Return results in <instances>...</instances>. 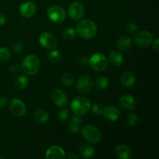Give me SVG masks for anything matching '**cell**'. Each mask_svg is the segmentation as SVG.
Here are the masks:
<instances>
[{
	"instance_id": "6da1fadb",
	"label": "cell",
	"mask_w": 159,
	"mask_h": 159,
	"mask_svg": "<svg viewBox=\"0 0 159 159\" xmlns=\"http://www.w3.org/2000/svg\"><path fill=\"white\" fill-rule=\"evenodd\" d=\"M76 32L84 39H92L97 34V26L91 20L85 19L79 22L76 26Z\"/></svg>"
},
{
	"instance_id": "7a4b0ae2",
	"label": "cell",
	"mask_w": 159,
	"mask_h": 159,
	"mask_svg": "<svg viewBox=\"0 0 159 159\" xmlns=\"http://www.w3.org/2000/svg\"><path fill=\"white\" fill-rule=\"evenodd\" d=\"M22 70L26 75H33L38 72L40 68V62L38 57L35 55H28L22 62Z\"/></svg>"
},
{
	"instance_id": "3957f363",
	"label": "cell",
	"mask_w": 159,
	"mask_h": 159,
	"mask_svg": "<svg viewBox=\"0 0 159 159\" xmlns=\"http://www.w3.org/2000/svg\"><path fill=\"white\" fill-rule=\"evenodd\" d=\"M91 108V102L84 96H78L75 98L71 103V109L75 115H83Z\"/></svg>"
},
{
	"instance_id": "277c9868",
	"label": "cell",
	"mask_w": 159,
	"mask_h": 159,
	"mask_svg": "<svg viewBox=\"0 0 159 159\" xmlns=\"http://www.w3.org/2000/svg\"><path fill=\"white\" fill-rule=\"evenodd\" d=\"M89 65L96 71H102L107 68L108 65V60L101 53H96L89 58Z\"/></svg>"
},
{
	"instance_id": "5b68a950",
	"label": "cell",
	"mask_w": 159,
	"mask_h": 159,
	"mask_svg": "<svg viewBox=\"0 0 159 159\" xmlns=\"http://www.w3.org/2000/svg\"><path fill=\"white\" fill-rule=\"evenodd\" d=\"M82 134L88 142L98 143L101 139V133L97 127L93 125H85L82 129Z\"/></svg>"
},
{
	"instance_id": "8992f818",
	"label": "cell",
	"mask_w": 159,
	"mask_h": 159,
	"mask_svg": "<svg viewBox=\"0 0 159 159\" xmlns=\"http://www.w3.org/2000/svg\"><path fill=\"white\" fill-rule=\"evenodd\" d=\"M47 15L51 21L57 24L63 23L66 17L65 9L59 6H52L48 8Z\"/></svg>"
},
{
	"instance_id": "52a82bcc",
	"label": "cell",
	"mask_w": 159,
	"mask_h": 159,
	"mask_svg": "<svg viewBox=\"0 0 159 159\" xmlns=\"http://www.w3.org/2000/svg\"><path fill=\"white\" fill-rule=\"evenodd\" d=\"M39 42L40 45L46 49H54L57 44L55 36L48 32H44L40 34L39 37Z\"/></svg>"
},
{
	"instance_id": "ba28073f",
	"label": "cell",
	"mask_w": 159,
	"mask_h": 159,
	"mask_svg": "<svg viewBox=\"0 0 159 159\" xmlns=\"http://www.w3.org/2000/svg\"><path fill=\"white\" fill-rule=\"evenodd\" d=\"M134 41L140 48H147L152 44L153 37L152 34L148 31H141L135 35Z\"/></svg>"
},
{
	"instance_id": "9c48e42d",
	"label": "cell",
	"mask_w": 159,
	"mask_h": 159,
	"mask_svg": "<svg viewBox=\"0 0 159 159\" xmlns=\"http://www.w3.org/2000/svg\"><path fill=\"white\" fill-rule=\"evenodd\" d=\"M85 13V8L79 2H74L68 8V15L74 20H79L82 18Z\"/></svg>"
},
{
	"instance_id": "30bf717a",
	"label": "cell",
	"mask_w": 159,
	"mask_h": 159,
	"mask_svg": "<svg viewBox=\"0 0 159 159\" xmlns=\"http://www.w3.org/2000/svg\"><path fill=\"white\" fill-rule=\"evenodd\" d=\"M9 108H10V111L12 112V114L17 117L23 116L26 113V106H25L24 102L18 98L12 99Z\"/></svg>"
},
{
	"instance_id": "8fae6325",
	"label": "cell",
	"mask_w": 159,
	"mask_h": 159,
	"mask_svg": "<svg viewBox=\"0 0 159 159\" xmlns=\"http://www.w3.org/2000/svg\"><path fill=\"white\" fill-rule=\"evenodd\" d=\"M93 80L89 75L81 76L76 82V88L81 93H89L93 89Z\"/></svg>"
},
{
	"instance_id": "7c38bea8",
	"label": "cell",
	"mask_w": 159,
	"mask_h": 159,
	"mask_svg": "<svg viewBox=\"0 0 159 159\" xmlns=\"http://www.w3.org/2000/svg\"><path fill=\"white\" fill-rule=\"evenodd\" d=\"M51 99L54 105L59 107H63L68 105V101L67 99V95L63 90L56 89L51 93Z\"/></svg>"
},
{
	"instance_id": "4fadbf2b",
	"label": "cell",
	"mask_w": 159,
	"mask_h": 159,
	"mask_svg": "<svg viewBox=\"0 0 159 159\" xmlns=\"http://www.w3.org/2000/svg\"><path fill=\"white\" fill-rule=\"evenodd\" d=\"M102 114L107 120L114 122V121L118 120L120 117V111L118 110L116 107L113 106H107L103 109Z\"/></svg>"
},
{
	"instance_id": "5bb4252c",
	"label": "cell",
	"mask_w": 159,
	"mask_h": 159,
	"mask_svg": "<svg viewBox=\"0 0 159 159\" xmlns=\"http://www.w3.org/2000/svg\"><path fill=\"white\" fill-rule=\"evenodd\" d=\"M37 11V6L32 2H25L20 6V13L26 18L32 17Z\"/></svg>"
},
{
	"instance_id": "9a60e30c",
	"label": "cell",
	"mask_w": 159,
	"mask_h": 159,
	"mask_svg": "<svg viewBox=\"0 0 159 159\" xmlns=\"http://www.w3.org/2000/svg\"><path fill=\"white\" fill-rule=\"evenodd\" d=\"M45 157L48 159H63L65 158V152L60 146L54 145L47 150Z\"/></svg>"
},
{
	"instance_id": "2e32d148",
	"label": "cell",
	"mask_w": 159,
	"mask_h": 159,
	"mask_svg": "<svg viewBox=\"0 0 159 159\" xmlns=\"http://www.w3.org/2000/svg\"><path fill=\"white\" fill-rule=\"evenodd\" d=\"M119 102L121 107L127 110H131L136 107V101L134 98L128 94L123 95L120 97Z\"/></svg>"
},
{
	"instance_id": "e0dca14e",
	"label": "cell",
	"mask_w": 159,
	"mask_h": 159,
	"mask_svg": "<svg viewBox=\"0 0 159 159\" xmlns=\"http://www.w3.org/2000/svg\"><path fill=\"white\" fill-rule=\"evenodd\" d=\"M136 82L135 75L131 71H125L120 76V83L126 88H130L134 86Z\"/></svg>"
},
{
	"instance_id": "ac0fdd59",
	"label": "cell",
	"mask_w": 159,
	"mask_h": 159,
	"mask_svg": "<svg viewBox=\"0 0 159 159\" xmlns=\"http://www.w3.org/2000/svg\"><path fill=\"white\" fill-rule=\"evenodd\" d=\"M115 155L120 159H130L132 157L131 150L125 144L117 146L115 150Z\"/></svg>"
},
{
	"instance_id": "d6986e66",
	"label": "cell",
	"mask_w": 159,
	"mask_h": 159,
	"mask_svg": "<svg viewBox=\"0 0 159 159\" xmlns=\"http://www.w3.org/2000/svg\"><path fill=\"white\" fill-rule=\"evenodd\" d=\"M109 60L111 65L115 67H119L124 63V56L117 51H112L109 54Z\"/></svg>"
},
{
	"instance_id": "ffe728a7",
	"label": "cell",
	"mask_w": 159,
	"mask_h": 159,
	"mask_svg": "<svg viewBox=\"0 0 159 159\" xmlns=\"http://www.w3.org/2000/svg\"><path fill=\"white\" fill-rule=\"evenodd\" d=\"M131 45H132L131 39H130V37L126 35H124L122 36V37H120L117 40V43H116L117 48L120 50V51H127L128 49H130Z\"/></svg>"
},
{
	"instance_id": "44dd1931",
	"label": "cell",
	"mask_w": 159,
	"mask_h": 159,
	"mask_svg": "<svg viewBox=\"0 0 159 159\" xmlns=\"http://www.w3.org/2000/svg\"><path fill=\"white\" fill-rule=\"evenodd\" d=\"M79 153L82 158H91L95 155V149L89 144H83L79 148Z\"/></svg>"
},
{
	"instance_id": "7402d4cb",
	"label": "cell",
	"mask_w": 159,
	"mask_h": 159,
	"mask_svg": "<svg viewBox=\"0 0 159 159\" xmlns=\"http://www.w3.org/2000/svg\"><path fill=\"white\" fill-rule=\"evenodd\" d=\"M34 119L39 124H45L49 119V114L44 110H38L34 113Z\"/></svg>"
},
{
	"instance_id": "603a6c76",
	"label": "cell",
	"mask_w": 159,
	"mask_h": 159,
	"mask_svg": "<svg viewBox=\"0 0 159 159\" xmlns=\"http://www.w3.org/2000/svg\"><path fill=\"white\" fill-rule=\"evenodd\" d=\"M94 85L98 89H106L109 85V80L105 76H101L98 78L95 82Z\"/></svg>"
},
{
	"instance_id": "cb8c5ba5",
	"label": "cell",
	"mask_w": 159,
	"mask_h": 159,
	"mask_svg": "<svg viewBox=\"0 0 159 159\" xmlns=\"http://www.w3.org/2000/svg\"><path fill=\"white\" fill-rule=\"evenodd\" d=\"M48 57L50 61L53 62V63H58L61 61V58L60 52L58 51H57V50L54 49H52V51H51L48 53Z\"/></svg>"
},
{
	"instance_id": "d4e9b609",
	"label": "cell",
	"mask_w": 159,
	"mask_h": 159,
	"mask_svg": "<svg viewBox=\"0 0 159 159\" xmlns=\"http://www.w3.org/2000/svg\"><path fill=\"white\" fill-rule=\"evenodd\" d=\"M16 86L18 89H25L28 85V79L26 76L24 75H20L16 78L15 81Z\"/></svg>"
},
{
	"instance_id": "484cf974",
	"label": "cell",
	"mask_w": 159,
	"mask_h": 159,
	"mask_svg": "<svg viewBox=\"0 0 159 159\" xmlns=\"http://www.w3.org/2000/svg\"><path fill=\"white\" fill-rule=\"evenodd\" d=\"M61 82L65 86L71 87L74 83V77L69 73H65L61 77Z\"/></svg>"
},
{
	"instance_id": "4316f807",
	"label": "cell",
	"mask_w": 159,
	"mask_h": 159,
	"mask_svg": "<svg viewBox=\"0 0 159 159\" xmlns=\"http://www.w3.org/2000/svg\"><path fill=\"white\" fill-rule=\"evenodd\" d=\"M11 57L10 51L5 47H0V61H6Z\"/></svg>"
},
{
	"instance_id": "83f0119b",
	"label": "cell",
	"mask_w": 159,
	"mask_h": 159,
	"mask_svg": "<svg viewBox=\"0 0 159 159\" xmlns=\"http://www.w3.org/2000/svg\"><path fill=\"white\" fill-rule=\"evenodd\" d=\"M76 34H77L76 30H75L74 28L70 27L64 31L62 36L66 40H72V39H74L76 37Z\"/></svg>"
},
{
	"instance_id": "f1b7e54d",
	"label": "cell",
	"mask_w": 159,
	"mask_h": 159,
	"mask_svg": "<svg viewBox=\"0 0 159 159\" xmlns=\"http://www.w3.org/2000/svg\"><path fill=\"white\" fill-rule=\"evenodd\" d=\"M127 124L130 127H134L137 124L138 121V116L136 113H130V114L128 115L127 118Z\"/></svg>"
},
{
	"instance_id": "f546056e",
	"label": "cell",
	"mask_w": 159,
	"mask_h": 159,
	"mask_svg": "<svg viewBox=\"0 0 159 159\" xmlns=\"http://www.w3.org/2000/svg\"><path fill=\"white\" fill-rule=\"evenodd\" d=\"M92 111L94 114L96 115H100L102 113V111H103V107H102L100 103H94L92 107Z\"/></svg>"
},
{
	"instance_id": "4dcf8cb0",
	"label": "cell",
	"mask_w": 159,
	"mask_h": 159,
	"mask_svg": "<svg viewBox=\"0 0 159 159\" xmlns=\"http://www.w3.org/2000/svg\"><path fill=\"white\" fill-rule=\"evenodd\" d=\"M68 116H69V113H68V111L66 110V109H62L59 111L58 113V119L60 120L61 121H65L68 119Z\"/></svg>"
},
{
	"instance_id": "1f68e13d",
	"label": "cell",
	"mask_w": 159,
	"mask_h": 159,
	"mask_svg": "<svg viewBox=\"0 0 159 159\" xmlns=\"http://www.w3.org/2000/svg\"><path fill=\"white\" fill-rule=\"evenodd\" d=\"M12 51L16 54H20L23 51V45L22 43H15L12 46Z\"/></svg>"
},
{
	"instance_id": "d6a6232c",
	"label": "cell",
	"mask_w": 159,
	"mask_h": 159,
	"mask_svg": "<svg viewBox=\"0 0 159 159\" xmlns=\"http://www.w3.org/2000/svg\"><path fill=\"white\" fill-rule=\"evenodd\" d=\"M138 30V26L135 24L134 23H129L127 25V30L128 31L130 34H134V33L136 32V30Z\"/></svg>"
},
{
	"instance_id": "836d02e7",
	"label": "cell",
	"mask_w": 159,
	"mask_h": 159,
	"mask_svg": "<svg viewBox=\"0 0 159 159\" xmlns=\"http://www.w3.org/2000/svg\"><path fill=\"white\" fill-rule=\"evenodd\" d=\"M79 131V127H78V125L71 124V125L68 127V132H69L71 134L75 135Z\"/></svg>"
},
{
	"instance_id": "e575fe53",
	"label": "cell",
	"mask_w": 159,
	"mask_h": 159,
	"mask_svg": "<svg viewBox=\"0 0 159 159\" xmlns=\"http://www.w3.org/2000/svg\"><path fill=\"white\" fill-rule=\"evenodd\" d=\"M71 123L73 124H75V125H79L82 123V118L79 115L72 116V117L71 118Z\"/></svg>"
},
{
	"instance_id": "d590c367",
	"label": "cell",
	"mask_w": 159,
	"mask_h": 159,
	"mask_svg": "<svg viewBox=\"0 0 159 159\" xmlns=\"http://www.w3.org/2000/svg\"><path fill=\"white\" fill-rule=\"evenodd\" d=\"M79 64H80L81 65H82V66L89 65V58L87 57H81L80 60H79Z\"/></svg>"
},
{
	"instance_id": "8d00e7d4",
	"label": "cell",
	"mask_w": 159,
	"mask_h": 159,
	"mask_svg": "<svg viewBox=\"0 0 159 159\" xmlns=\"http://www.w3.org/2000/svg\"><path fill=\"white\" fill-rule=\"evenodd\" d=\"M152 47H153V49L155 50V51H158L159 50V40L158 38L155 39L153 41V43H152Z\"/></svg>"
},
{
	"instance_id": "74e56055",
	"label": "cell",
	"mask_w": 159,
	"mask_h": 159,
	"mask_svg": "<svg viewBox=\"0 0 159 159\" xmlns=\"http://www.w3.org/2000/svg\"><path fill=\"white\" fill-rule=\"evenodd\" d=\"M6 23V17L4 14H0V26H3Z\"/></svg>"
},
{
	"instance_id": "f35d334b",
	"label": "cell",
	"mask_w": 159,
	"mask_h": 159,
	"mask_svg": "<svg viewBox=\"0 0 159 159\" xmlns=\"http://www.w3.org/2000/svg\"><path fill=\"white\" fill-rule=\"evenodd\" d=\"M7 104V99L4 96H0V107H4Z\"/></svg>"
},
{
	"instance_id": "ab89813d",
	"label": "cell",
	"mask_w": 159,
	"mask_h": 159,
	"mask_svg": "<svg viewBox=\"0 0 159 159\" xmlns=\"http://www.w3.org/2000/svg\"><path fill=\"white\" fill-rule=\"evenodd\" d=\"M20 71V68L18 65H12L10 68V71L12 73H17Z\"/></svg>"
},
{
	"instance_id": "60d3db41",
	"label": "cell",
	"mask_w": 159,
	"mask_h": 159,
	"mask_svg": "<svg viewBox=\"0 0 159 159\" xmlns=\"http://www.w3.org/2000/svg\"><path fill=\"white\" fill-rule=\"evenodd\" d=\"M68 158H78V156L77 155H71V154H70L69 155H68Z\"/></svg>"
}]
</instances>
